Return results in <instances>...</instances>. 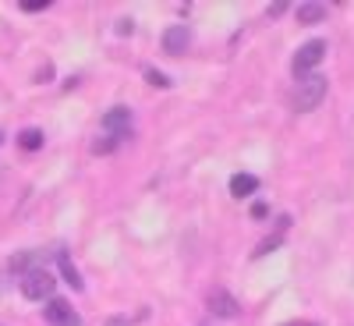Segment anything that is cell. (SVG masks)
Listing matches in <instances>:
<instances>
[{"label": "cell", "mask_w": 354, "mask_h": 326, "mask_svg": "<svg viewBox=\"0 0 354 326\" xmlns=\"http://www.w3.org/2000/svg\"><path fill=\"white\" fill-rule=\"evenodd\" d=\"M326 75H305V78H298V89H294V110L298 114H308V110H315L322 100H326Z\"/></svg>", "instance_id": "1"}, {"label": "cell", "mask_w": 354, "mask_h": 326, "mask_svg": "<svg viewBox=\"0 0 354 326\" xmlns=\"http://www.w3.org/2000/svg\"><path fill=\"white\" fill-rule=\"evenodd\" d=\"M322 57H326V39H308L298 53H294L290 61V71L294 78H305V75H315V68L322 64Z\"/></svg>", "instance_id": "2"}, {"label": "cell", "mask_w": 354, "mask_h": 326, "mask_svg": "<svg viewBox=\"0 0 354 326\" xmlns=\"http://www.w3.org/2000/svg\"><path fill=\"white\" fill-rule=\"evenodd\" d=\"M53 287H57V280H53V273L46 270V266H39V270H32V273H25V280H21V294L28 302H50L53 298Z\"/></svg>", "instance_id": "3"}, {"label": "cell", "mask_w": 354, "mask_h": 326, "mask_svg": "<svg viewBox=\"0 0 354 326\" xmlns=\"http://www.w3.org/2000/svg\"><path fill=\"white\" fill-rule=\"evenodd\" d=\"M43 316H46L50 326H82V316H78V312L71 309V302H64V298H50L46 309H43Z\"/></svg>", "instance_id": "4"}, {"label": "cell", "mask_w": 354, "mask_h": 326, "mask_svg": "<svg viewBox=\"0 0 354 326\" xmlns=\"http://www.w3.org/2000/svg\"><path fill=\"white\" fill-rule=\"evenodd\" d=\"M128 128H131V110L128 107H110L106 114H103V132L106 135H128Z\"/></svg>", "instance_id": "5"}, {"label": "cell", "mask_w": 354, "mask_h": 326, "mask_svg": "<svg viewBox=\"0 0 354 326\" xmlns=\"http://www.w3.org/2000/svg\"><path fill=\"white\" fill-rule=\"evenodd\" d=\"M192 43V28L188 25H170L167 33H163V53L177 57V53H185Z\"/></svg>", "instance_id": "6"}, {"label": "cell", "mask_w": 354, "mask_h": 326, "mask_svg": "<svg viewBox=\"0 0 354 326\" xmlns=\"http://www.w3.org/2000/svg\"><path fill=\"white\" fill-rule=\"evenodd\" d=\"M209 312L220 316V319H230V316H238V302H234L230 291L213 287V291H209Z\"/></svg>", "instance_id": "7"}, {"label": "cell", "mask_w": 354, "mask_h": 326, "mask_svg": "<svg viewBox=\"0 0 354 326\" xmlns=\"http://www.w3.org/2000/svg\"><path fill=\"white\" fill-rule=\"evenodd\" d=\"M294 18H298V25H319L322 18H326V4H315V0L298 4L294 8Z\"/></svg>", "instance_id": "8"}, {"label": "cell", "mask_w": 354, "mask_h": 326, "mask_svg": "<svg viewBox=\"0 0 354 326\" xmlns=\"http://www.w3.org/2000/svg\"><path fill=\"white\" fill-rule=\"evenodd\" d=\"M255 188H259V177H252V174H234L230 177V195L234 199H248Z\"/></svg>", "instance_id": "9"}, {"label": "cell", "mask_w": 354, "mask_h": 326, "mask_svg": "<svg viewBox=\"0 0 354 326\" xmlns=\"http://www.w3.org/2000/svg\"><path fill=\"white\" fill-rule=\"evenodd\" d=\"M57 266H61V277H64L75 291H82V287H85V284H82V277H78V270L71 266V259H68L64 252H57Z\"/></svg>", "instance_id": "10"}, {"label": "cell", "mask_w": 354, "mask_h": 326, "mask_svg": "<svg viewBox=\"0 0 354 326\" xmlns=\"http://www.w3.org/2000/svg\"><path fill=\"white\" fill-rule=\"evenodd\" d=\"M11 270H18V273L39 270V252H21V255H15V259H11Z\"/></svg>", "instance_id": "11"}, {"label": "cell", "mask_w": 354, "mask_h": 326, "mask_svg": "<svg viewBox=\"0 0 354 326\" xmlns=\"http://www.w3.org/2000/svg\"><path fill=\"white\" fill-rule=\"evenodd\" d=\"M43 132L39 128H25L21 135H18V145H21V150H28V153H36V150H43Z\"/></svg>", "instance_id": "12"}, {"label": "cell", "mask_w": 354, "mask_h": 326, "mask_svg": "<svg viewBox=\"0 0 354 326\" xmlns=\"http://www.w3.org/2000/svg\"><path fill=\"white\" fill-rule=\"evenodd\" d=\"M145 82L156 85V89H170V85H174V82H170L163 71H156V68H145Z\"/></svg>", "instance_id": "13"}, {"label": "cell", "mask_w": 354, "mask_h": 326, "mask_svg": "<svg viewBox=\"0 0 354 326\" xmlns=\"http://www.w3.org/2000/svg\"><path fill=\"white\" fill-rule=\"evenodd\" d=\"M113 145H117V138H113V135L96 138V142H93V153H96V156H100V153H113Z\"/></svg>", "instance_id": "14"}, {"label": "cell", "mask_w": 354, "mask_h": 326, "mask_svg": "<svg viewBox=\"0 0 354 326\" xmlns=\"http://www.w3.org/2000/svg\"><path fill=\"white\" fill-rule=\"evenodd\" d=\"M50 4H46V0H25V4H21V11H28V15H36V11H46Z\"/></svg>", "instance_id": "15"}, {"label": "cell", "mask_w": 354, "mask_h": 326, "mask_svg": "<svg viewBox=\"0 0 354 326\" xmlns=\"http://www.w3.org/2000/svg\"><path fill=\"white\" fill-rule=\"evenodd\" d=\"M117 33H121V36H131V33H135L131 18H121V21H117Z\"/></svg>", "instance_id": "16"}, {"label": "cell", "mask_w": 354, "mask_h": 326, "mask_svg": "<svg viewBox=\"0 0 354 326\" xmlns=\"http://www.w3.org/2000/svg\"><path fill=\"white\" fill-rule=\"evenodd\" d=\"M266 213H270V210H266V202H255V206H252V217H259V220H262Z\"/></svg>", "instance_id": "17"}, {"label": "cell", "mask_w": 354, "mask_h": 326, "mask_svg": "<svg viewBox=\"0 0 354 326\" xmlns=\"http://www.w3.org/2000/svg\"><path fill=\"white\" fill-rule=\"evenodd\" d=\"M287 326H315V323H305V319H298V323H287Z\"/></svg>", "instance_id": "18"}, {"label": "cell", "mask_w": 354, "mask_h": 326, "mask_svg": "<svg viewBox=\"0 0 354 326\" xmlns=\"http://www.w3.org/2000/svg\"><path fill=\"white\" fill-rule=\"evenodd\" d=\"M0 142H4V132H0Z\"/></svg>", "instance_id": "19"}]
</instances>
